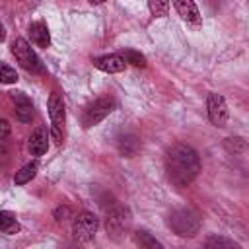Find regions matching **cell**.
Segmentation results:
<instances>
[{"mask_svg":"<svg viewBox=\"0 0 249 249\" xmlns=\"http://www.w3.org/2000/svg\"><path fill=\"white\" fill-rule=\"evenodd\" d=\"M121 56L126 60V64H132V66H136V68H144V66H146L144 54L138 53V51H134V49H123V51H121Z\"/></svg>","mask_w":249,"mask_h":249,"instance_id":"ac0fdd59","label":"cell"},{"mask_svg":"<svg viewBox=\"0 0 249 249\" xmlns=\"http://www.w3.org/2000/svg\"><path fill=\"white\" fill-rule=\"evenodd\" d=\"M29 37H31V43H35L41 49H47L51 45V33L45 21H33L29 25Z\"/></svg>","mask_w":249,"mask_h":249,"instance_id":"4fadbf2b","label":"cell"},{"mask_svg":"<svg viewBox=\"0 0 249 249\" xmlns=\"http://www.w3.org/2000/svg\"><path fill=\"white\" fill-rule=\"evenodd\" d=\"M0 230H2V233H6V235H14V233H18V231L21 230V226H19V222L16 220V216H14L12 212L2 210V212H0Z\"/></svg>","mask_w":249,"mask_h":249,"instance_id":"9a60e30c","label":"cell"},{"mask_svg":"<svg viewBox=\"0 0 249 249\" xmlns=\"http://www.w3.org/2000/svg\"><path fill=\"white\" fill-rule=\"evenodd\" d=\"M47 107H49V117H51V136L54 144L60 146L64 140V123H66V109H64V101L60 93L53 91L49 95Z\"/></svg>","mask_w":249,"mask_h":249,"instance_id":"277c9868","label":"cell"},{"mask_svg":"<svg viewBox=\"0 0 249 249\" xmlns=\"http://www.w3.org/2000/svg\"><path fill=\"white\" fill-rule=\"evenodd\" d=\"M130 212L128 208L117 204V202H111L107 206V214H105V230H107V235L113 237V239H121L124 237V233L128 231L130 228Z\"/></svg>","mask_w":249,"mask_h":249,"instance_id":"3957f363","label":"cell"},{"mask_svg":"<svg viewBox=\"0 0 249 249\" xmlns=\"http://www.w3.org/2000/svg\"><path fill=\"white\" fill-rule=\"evenodd\" d=\"M12 54L16 56V60L19 62V66L23 70H27L29 74H41L45 70L41 58L35 54V51L31 49V45L25 39H21V37H18L12 43Z\"/></svg>","mask_w":249,"mask_h":249,"instance_id":"5b68a950","label":"cell"},{"mask_svg":"<svg viewBox=\"0 0 249 249\" xmlns=\"http://www.w3.org/2000/svg\"><path fill=\"white\" fill-rule=\"evenodd\" d=\"M224 148L230 152V154H241L247 150V142L241 138V136H228L224 140Z\"/></svg>","mask_w":249,"mask_h":249,"instance_id":"d6986e66","label":"cell"},{"mask_svg":"<svg viewBox=\"0 0 249 249\" xmlns=\"http://www.w3.org/2000/svg\"><path fill=\"white\" fill-rule=\"evenodd\" d=\"M154 18H165L169 14V0H148Z\"/></svg>","mask_w":249,"mask_h":249,"instance_id":"ffe728a7","label":"cell"},{"mask_svg":"<svg viewBox=\"0 0 249 249\" xmlns=\"http://www.w3.org/2000/svg\"><path fill=\"white\" fill-rule=\"evenodd\" d=\"M115 105H117L115 99L109 97V95L97 97L93 103H89V105L86 107V111H84V115H82V126H84V128L95 126L97 123H101V121L115 109Z\"/></svg>","mask_w":249,"mask_h":249,"instance_id":"8992f818","label":"cell"},{"mask_svg":"<svg viewBox=\"0 0 249 249\" xmlns=\"http://www.w3.org/2000/svg\"><path fill=\"white\" fill-rule=\"evenodd\" d=\"M97 226H99V220L93 212H80L76 218H74V226H72V231H74V237L78 241H89L93 239L95 231H97Z\"/></svg>","mask_w":249,"mask_h":249,"instance_id":"52a82bcc","label":"cell"},{"mask_svg":"<svg viewBox=\"0 0 249 249\" xmlns=\"http://www.w3.org/2000/svg\"><path fill=\"white\" fill-rule=\"evenodd\" d=\"M68 216H70V208H68V206H58V208L54 210V218H56V222L66 220Z\"/></svg>","mask_w":249,"mask_h":249,"instance_id":"603a6c76","label":"cell"},{"mask_svg":"<svg viewBox=\"0 0 249 249\" xmlns=\"http://www.w3.org/2000/svg\"><path fill=\"white\" fill-rule=\"evenodd\" d=\"M0 128H2L0 140H6V138H8V134H10V124H8V121H2V123H0Z\"/></svg>","mask_w":249,"mask_h":249,"instance_id":"cb8c5ba5","label":"cell"},{"mask_svg":"<svg viewBox=\"0 0 249 249\" xmlns=\"http://www.w3.org/2000/svg\"><path fill=\"white\" fill-rule=\"evenodd\" d=\"M27 148L31 152V156H43L49 148V132L45 126H37L31 136H29V142H27Z\"/></svg>","mask_w":249,"mask_h":249,"instance_id":"7c38bea8","label":"cell"},{"mask_svg":"<svg viewBox=\"0 0 249 249\" xmlns=\"http://www.w3.org/2000/svg\"><path fill=\"white\" fill-rule=\"evenodd\" d=\"M206 247H239L233 239H226V237H208L206 239Z\"/></svg>","mask_w":249,"mask_h":249,"instance_id":"7402d4cb","label":"cell"},{"mask_svg":"<svg viewBox=\"0 0 249 249\" xmlns=\"http://www.w3.org/2000/svg\"><path fill=\"white\" fill-rule=\"evenodd\" d=\"M117 148H119V154L124 156V158H134L140 150V140L138 136L126 132V134H121L119 140H117Z\"/></svg>","mask_w":249,"mask_h":249,"instance_id":"5bb4252c","label":"cell"},{"mask_svg":"<svg viewBox=\"0 0 249 249\" xmlns=\"http://www.w3.org/2000/svg\"><path fill=\"white\" fill-rule=\"evenodd\" d=\"M37 169H39V163H37V161H29V163H25L21 169L16 171V175H14V183H16V185H25V183H29V181L37 175Z\"/></svg>","mask_w":249,"mask_h":249,"instance_id":"2e32d148","label":"cell"},{"mask_svg":"<svg viewBox=\"0 0 249 249\" xmlns=\"http://www.w3.org/2000/svg\"><path fill=\"white\" fill-rule=\"evenodd\" d=\"M134 241L140 245V247H146V249H161L163 245L156 239V237H152L146 230H138L136 233H134Z\"/></svg>","mask_w":249,"mask_h":249,"instance_id":"e0dca14e","label":"cell"},{"mask_svg":"<svg viewBox=\"0 0 249 249\" xmlns=\"http://www.w3.org/2000/svg\"><path fill=\"white\" fill-rule=\"evenodd\" d=\"M167 226L179 237H193L200 230V218L191 208H177L169 214Z\"/></svg>","mask_w":249,"mask_h":249,"instance_id":"7a4b0ae2","label":"cell"},{"mask_svg":"<svg viewBox=\"0 0 249 249\" xmlns=\"http://www.w3.org/2000/svg\"><path fill=\"white\" fill-rule=\"evenodd\" d=\"M206 111H208V119L214 126H220V128L226 126L230 111H228V103H226L224 95H220L216 91H210L208 97H206Z\"/></svg>","mask_w":249,"mask_h":249,"instance_id":"ba28073f","label":"cell"},{"mask_svg":"<svg viewBox=\"0 0 249 249\" xmlns=\"http://www.w3.org/2000/svg\"><path fill=\"white\" fill-rule=\"evenodd\" d=\"M200 171V160L193 146L177 142L165 154V173L175 187L191 185Z\"/></svg>","mask_w":249,"mask_h":249,"instance_id":"6da1fadb","label":"cell"},{"mask_svg":"<svg viewBox=\"0 0 249 249\" xmlns=\"http://www.w3.org/2000/svg\"><path fill=\"white\" fill-rule=\"evenodd\" d=\"M173 6H175V10H177V14L181 16L183 21H187L193 27L202 25V16H200L195 0H173Z\"/></svg>","mask_w":249,"mask_h":249,"instance_id":"30bf717a","label":"cell"},{"mask_svg":"<svg viewBox=\"0 0 249 249\" xmlns=\"http://www.w3.org/2000/svg\"><path fill=\"white\" fill-rule=\"evenodd\" d=\"M93 66L99 68L101 72L115 74V72H123L124 70L126 60L121 56V53H117V54H103V56H95L93 58Z\"/></svg>","mask_w":249,"mask_h":249,"instance_id":"8fae6325","label":"cell"},{"mask_svg":"<svg viewBox=\"0 0 249 249\" xmlns=\"http://www.w3.org/2000/svg\"><path fill=\"white\" fill-rule=\"evenodd\" d=\"M10 99L14 103V111H16V117L21 121V123H31L33 115H35V107L31 103V99L23 93V91H12L10 93Z\"/></svg>","mask_w":249,"mask_h":249,"instance_id":"9c48e42d","label":"cell"},{"mask_svg":"<svg viewBox=\"0 0 249 249\" xmlns=\"http://www.w3.org/2000/svg\"><path fill=\"white\" fill-rule=\"evenodd\" d=\"M18 72L14 70V68H10L6 62L2 64V68H0V82L2 84H16L18 82Z\"/></svg>","mask_w":249,"mask_h":249,"instance_id":"44dd1931","label":"cell"},{"mask_svg":"<svg viewBox=\"0 0 249 249\" xmlns=\"http://www.w3.org/2000/svg\"><path fill=\"white\" fill-rule=\"evenodd\" d=\"M88 2H89V4H103L105 0H88Z\"/></svg>","mask_w":249,"mask_h":249,"instance_id":"d4e9b609","label":"cell"}]
</instances>
